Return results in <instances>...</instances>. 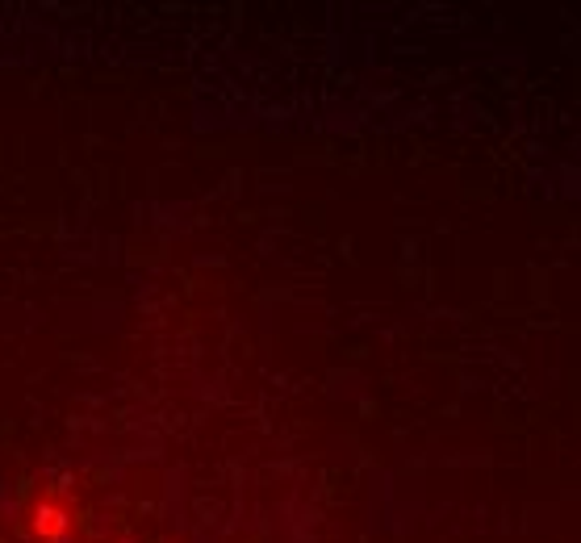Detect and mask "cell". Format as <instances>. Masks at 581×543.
<instances>
[{
    "label": "cell",
    "instance_id": "6da1fadb",
    "mask_svg": "<svg viewBox=\"0 0 581 543\" xmlns=\"http://www.w3.org/2000/svg\"><path fill=\"white\" fill-rule=\"evenodd\" d=\"M30 531H34L38 539L59 543V539H67V531H72V514H67L59 502H42V506L34 510V518H30Z\"/></svg>",
    "mask_w": 581,
    "mask_h": 543
}]
</instances>
